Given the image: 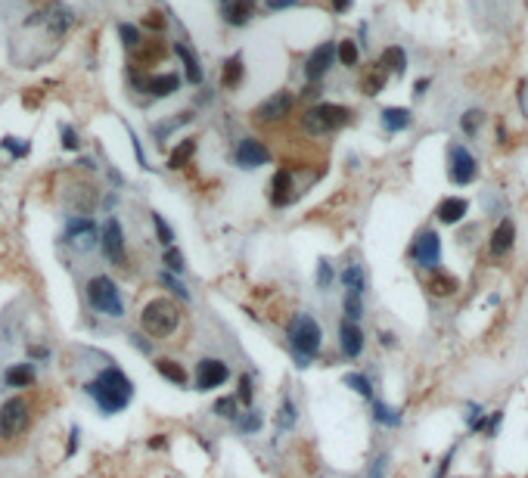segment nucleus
<instances>
[{
	"label": "nucleus",
	"instance_id": "9",
	"mask_svg": "<svg viewBox=\"0 0 528 478\" xmlns=\"http://www.w3.org/2000/svg\"><path fill=\"white\" fill-rule=\"evenodd\" d=\"M410 258L417 261L419 267H438L441 264V236L435 233V230H423L414 245H410Z\"/></svg>",
	"mask_w": 528,
	"mask_h": 478
},
{
	"label": "nucleus",
	"instance_id": "45",
	"mask_svg": "<svg viewBox=\"0 0 528 478\" xmlns=\"http://www.w3.org/2000/svg\"><path fill=\"white\" fill-rule=\"evenodd\" d=\"M0 146L10 149L16 158H19V156H28V149H32L28 143H16V137H4V140H0Z\"/></svg>",
	"mask_w": 528,
	"mask_h": 478
},
{
	"label": "nucleus",
	"instance_id": "19",
	"mask_svg": "<svg viewBox=\"0 0 528 478\" xmlns=\"http://www.w3.org/2000/svg\"><path fill=\"white\" fill-rule=\"evenodd\" d=\"M177 87H180V75H175V71H165V75H149L147 93H153L156 100H165V97H171Z\"/></svg>",
	"mask_w": 528,
	"mask_h": 478
},
{
	"label": "nucleus",
	"instance_id": "37",
	"mask_svg": "<svg viewBox=\"0 0 528 478\" xmlns=\"http://www.w3.org/2000/svg\"><path fill=\"white\" fill-rule=\"evenodd\" d=\"M149 217H153V227H156L158 243H162V245H171V243H175V233H171V227H168V224H165V217L158 214V212H153Z\"/></svg>",
	"mask_w": 528,
	"mask_h": 478
},
{
	"label": "nucleus",
	"instance_id": "24",
	"mask_svg": "<svg viewBox=\"0 0 528 478\" xmlns=\"http://www.w3.org/2000/svg\"><path fill=\"white\" fill-rule=\"evenodd\" d=\"M156 369H158V376H162V379H168L171 385H177V388H184L187 382H190L187 369L180 367L177 360H171V357H158V360H156Z\"/></svg>",
	"mask_w": 528,
	"mask_h": 478
},
{
	"label": "nucleus",
	"instance_id": "32",
	"mask_svg": "<svg viewBox=\"0 0 528 478\" xmlns=\"http://www.w3.org/2000/svg\"><path fill=\"white\" fill-rule=\"evenodd\" d=\"M336 56H339V62L342 65H348V69H354L358 65V60H360V53H358V43L354 41H342L336 47Z\"/></svg>",
	"mask_w": 528,
	"mask_h": 478
},
{
	"label": "nucleus",
	"instance_id": "48",
	"mask_svg": "<svg viewBox=\"0 0 528 478\" xmlns=\"http://www.w3.org/2000/svg\"><path fill=\"white\" fill-rule=\"evenodd\" d=\"M62 146H66V149H72V152H75L78 146H81V140H78V134H75V130H72L69 125L62 128Z\"/></svg>",
	"mask_w": 528,
	"mask_h": 478
},
{
	"label": "nucleus",
	"instance_id": "8",
	"mask_svg": "<svg viewBox=\"0 0 528 478\" xmlns=\"http://www.w3.org/2000/svg\"><path fill=\"white\" fill-rule=\"evenodd\" d=\"M100 245H103V255L112 261L115 267H128V252H125V230H121L119 217H109L103 224V236H100Z\"/></svg>",
	"mask_w": 528,
	"mask_h": 478
},
{
	"label": "nucleus",
	"instance_id": "5",
	"mask_svg": "<svg viewBox=\"0 0 528 478\" xmlns=\"http://www.w3.org/2000/svg\"><path fill=\"white\" fill-rule=\"evenodd\" d=\"M84 295H88V304L97 314H106V317H125V301H121V292L115 286V280L109 277H90L88 286H84Z\"/></svg>",
	"mask_w": 528,
	"mask_h": 478
},
{
	"label": "nucleus",
	"instance_id": "20",
	"mask_svg": "<svg viewBox=\"0 0 528 478\" xmlns=\"http://www.w3.org/2000/svg\"><path fill=\"white\" fill-rule=\"evenodd\" d=\"M410 125H414V115H410V109H401V106H388V109H382V128H386L388 134L407 130Z\"/></svg>",
	"mask_w": 528,
	"mask_h": 478
},
{
	"label": "nucleus",
	"instance_id": "28",
	"mask_svg": "<svg viewBox=\"0 0 528 478\" xmlns=\"http://www.w3.org/2000/svg\"><path fill=\"white\" fill-rule=\"evenodd\" d=\"M379 65L386 71H392V75H404V71H407V53H404L401 47H386Z\"/></svg>",
	"mask_w": 528,
	"mask_h": 478
},
{
	"label": "nucleus",
	"instance_id": "15",
	"mask_svg": "<svg viewBox=\"0 0 528 478\" xmlns=\"http://www.w3.org/2000/svg\"><path fill=\"white\" fill-rule=\"evenodd\" d=\"M292 199H295V177H292V171H289V168H280L271 177V202L277 208H283Z\"/></svg>",
	"mask_w": 528,
	"mask_h": 478
},
{
	"label": "nucleus",
	"instance_id": "50",
	"mask_svg": "<svg viewBox=\"0 0 528 478\" xmlns=\"http://www.w3.org/2000/svg\"><path fill=\"white\" fill-rule=\"evenodd\" d=\"M299 0H264V6L271 13H280V10H289V6H295Z\"/></svg>",
	"mask_w": 528,
	"mask_h": 478
},
{
	"label": "nucleus",
	"instance_id": "49",
	"mask_svg": "<svg viewBox=\"0 0 528 478\" xmlns=\"http://www.w3.org/2000/svg\"><path fill=\"white\" fill-rule=\"evenodd\" d=\"M386 466H388L386 456H376L373 466H370V478H386Z\"/></svg>",
	"mask_w": 528,
	"mask_h": 478
},
{
	"label": "nucleus",
	"instance_id": "47",
	"mask_svg": "<svg viewBox=\"0 0 528 478\" xmlns=\"http://www.w3.org/2000/svg\"><path fill=\"white\" fill-rule=\"evenodd\" d=\"M330 282H332V267H330V261H320V264H317V286L327 289Z\"/></svg>",
	"mask_w": 528,
	"mask_h": 478
},
{
	"label": "nucleus",
	"instance_id": "40",
	"mask_svg": "<svg viewBox=\"0 0 528 478\" xmlns=\"http://www.w3.org/2000/svg\"><path fill=\"white\" fill-rule=\"evenodd\" d=\"M252 395H255V388H252V376L245 373L240 379V391H236V401L243 404V407H252Z\"/></svg>",
	"mask_w": 528,
	"mask_h": 478
},
{
	"label": "nucleus",
	"instance_id": "51",
	"mask_svg": "<svg viewBox=\"0 0 528 478\" xmlns=\"http://www.w3.org/2000/svg\"><path fill=\"white\" fill-rule=\"evenodd\" d=\"M351 4H354V0H332V10H336V13H348Z\"/></svg>",
	"mask_w": 528,
	"mask_h": 478
},
{
	"label": "nucleus",
	"instance_id": "41",
	"mask_svg": "<svg viewBox=\"0 0 528 478\" xmlns=\"http://www.w3.org/2000/svg\"><path fill=\"white\" fill-rule=\"evenodd\" d=\"M236 397H221L218 404H215V413H218V416H227V419H236L240 416V413H236Z\"/></svg>",
	"mask_w": 528,
	"mask_h": 478
},
{
	"label": "nucleus",
	"instance_id": "34",
	"mask_svg": "<svg viewBox=\"0 0 528 478\" xmlns=\"http://www.w3.org/2000/svg\"><path fill=\"white\" fill-rule=\"evenodd\" d=\"M364 317V301H360L358 292H345V320H354L358 323Z\"/></svg>",
	"mask_w": 528,
	"mask_h": 478
},
{
	"label": "nucleus",
	"instance_id": "26",
	"mask_svg": "<svg viewBox=\"0 0 528 478\" xmlns=\"http://www.w3.org/2000/svg\"><path fill=\"white\" fill-rule=\"evenodd\" d=\"M175 53H177V60L184 62L187 81H190V84H202V65H199V60H196V53H193V50L187 47V43H177Z\"/></svg>",
	"mask_w": 528,
	"mask_h": 478
},
{
	"label": "nucleus",
	"instance_id": "22",
	"mask_svg": "<svg viewBox=\"0 0 528 478\" xmlns=\"http://www.w3.org/2000/svg\"><path fill=\"white\" fill-rule=\"evenodd\" d=\"M243 75H245L243 53H233L227 62H224V71H221V84H224V90H236V87L243 84Z\"/></svg>",
	"mask_w": 528,
	"mask_h": 478
},
{
	"label": "nucleus",
	"instance_id": "7",
	"mask_svg": "<svg viewBox=\"0 0 528 478\" xmlns=\"http://www.w3.org/2000/svg\"><path fill=\"white\" fill-rule=\"evenodd\" d=\"M447 174H451V180L457 186L473 184L475 174H479V162H475V156L463 143H451L447 146Z\"/></svg>",
	"mask_w": 528,
	"mask_h": 478
},
{
	"label": "nucleus",
	"instance_id": "23",
	"mask_svg": "<svg viewBox=\"0 0 528 478\" xmlns=\"http://www.w3.org/2000/svg\"><path fill=\"white\" fill-rule=\"evenodd\" d=\"M131 53H134V65H137V69H143V65L162 62L165 47H162V41H140V47L131 50Z\"/></svg>",
	"mask_w": 528,
	"mask_h": 478
},
{
	"label": "nucleus",
	"instance_id": "30",
	"mask_svg": "<svg viewBox=\"0 0 528 478\" xmlns=\"http://www.w3.org/2000/svg\"><path fill=\"white\" fill-rule=\"evenodd\" d=\"M342 282H345V289H348V292L364 295V289H367V277H364V271H360V264H348V267H345Z\"/></svg>",
	"mask_w": 528,
	"mask_h": 478
},
{
	"label": "nucleus",
	"instance_id": "14",
	"mask_svg": "<svg viewBox=\"0 0 528 478\" xmlns=\"http://www.w3.org/2000/svg\"><path fill=\"white\" fill-rule=\"evenodd\" d=\"M66 239L78 252H88V249H93V243H97V224H93L90 217H72Z\"/></svg>",
	"mask_w": 528,
	"mask_h": 478
},
{
	"label": "nucleus",
	"instance_id": "18",
	"mask_svg": "<svg viewBox=\"0 0 528 478\" xmlns=\"http://www.w3.org/2000/svg\"><path fill=\"white\" fill-rule=\"evenodd\" d=\"M513 243H516V224L506 217L494 227V233H491V255H506V252L513 249Z\"/></svg>",
	"mask_w": 528,
	"mask_h": 478
},
{
	"label": "nucleus",
	"instance_id": "44",
	"mask_svg": "<svg viewBox=\"0 0 528 478\" xmlns=\"http://www.w3.org/2000/svg\"><path fill=\"white\" fill-rule=\"evenodd\" d=\"M479 121H482V112H479V109H473V112H466V115L460 118V128L466 130L469 137H473V134H475V128H479Z\"/></svg>",
	"mask_w": 528,
	"mask_h": 478
},
{
	"label": "nucleus",
	"instance_id": "21",
	"mask_svg": "<svg viewBox=\"0 0 528 478\" xmlns=\"http://www.w3.org/2000/svg\"><path fill=\"white\" fill-rule=\"evenodd\" d=\"M469 212V202L460 199V196H447V199H441L438 205V221L441 224H457L463 221V214Z\"/></svg>",
	"mask_w": 528,
	"mask_h": 478
},
{
	"label": "nucleus",
	"instance_id": "43",
	"mask_svg": "<svg viewBox=\"0 0 528 478\" xmlns=\"http://www.w3.org/2000/svg\"><path fill=\"white\" fill-rule=\"evenodd\" d=\"M165 264H168L171 271H177V273L187 267V264H184V255H180L175 245H165Z\"/></svg>",
	"mask_w": 528,
	"mask_h": 478
},
{
	"label": "nucleus",
	"instance_id": "27",
	"mask_svg": "<svg viewBox=\"0 0 528 478\" xmlns=\"http://www.w3.org/2000/svg\"><path fill=\"white\" fill-rule=\"evenodd\" d=\"M4 382L10 388H28L34 382V367L32 364H16V367H10L4 373Z\"/></svg>",
	"mask_w": 528,
	"mask_h": 478
},
{
	"label": "nucleus",
	"instance_id": "31",
	"mask_svg": "<svg viewBox=\"0 0 528 478\" xmlns=\"http://www.w3.org/2000/svg\"><path fill=\"white\" fill-rule=\"evenodd\" d=\"M429 289H432L435 295H454V292H457V277H451V273L438 271L435 277L429 280Z\"/></svg>",
	"mask_w": 528,
	"mask_h": 478
},
{
	"label": "nucleus",
	"instance_id": "11",
	"mask_svg": "<svg viewBox=\"0 0 528 478\" xmlns=\"http://www.w3.org/2000/svg\"><path fill=\"white\" fill-rule=\"evenodd\" d=\"M292 106H295L292 93H289V90H277V93H271V97H267L264 103L255 109V118L264 121V125H271V121H283L286 115H292Z\"/></svg>",
	"mask_w": 528,
	"mask_h": 478
},
{
	"label": "nucleus",
	"instance_id": "36",
	"mask_svg": "<svg viewBox=\"0 0 528 478\" xmlns=\"http://www.w3.org/2000/svg\"><path fill=\"white\" fill-rule=\"evenodd\" d=\"M295 425V404L292 397H283V407H280V416H277V429H292Z\"/></svg>",
	"mask_w": 528,
	"mask_h": 478
},
{
	"label": "nucleus",
	"instance_id": "6",
	"mask_svg": "<svg viewBox=\"0 0 528 478\" xmlns=\"http://www.w3.org/2000/svg\"><path fill=\"white\" fill-rule=\"evenodd\" d=\"M28 425V401L25 397H10L0 404V441H13L22 435Z\"/></svg>",
	"mask_w": 528,
	"mask_h": 478
},
{
	"label": "nucleus",
	"instance_id": "2",
	"mask_svg": "<svg viewBox=\"0 0 528 478\" xmlns=\"http://www.w3.org/2000/svg\"><path fill=\"white\" fill-rule=\"evenodd\" d=\"M286 339H289V348H292L295 360H299V367H308L311 360L317 357V351H320L323 329L311 314H295L286 326Z\"/></svg>",
	"mask_w": 528,
	"mask_h": 478
},
{
	"label": "nucleus",
	"instance_id": "13",
	"mask_svg": "<svg viewBox=\"0 0 528 478\" xmlns=\"http://www.w3.org/2000/svg\"><path fill=\"white\" fill-rule=\"evenodd\" d=\"M236 165L245 171L271 165V149H267L262 140H255V137H245V140H240V146H236Z\"/></svg>",
	"mask_w": 528,
	"mask_h": 478
},
{
	"label": "nucleus",
	"instance_id": "38",
	"mask_svg": "<svg viewBox=\"0 0 528 478\" xmlns=\"http://www.w3.org/2000/svg\"><path fill=\"white\" fill-rule=\"evenodd\" d=\"M119 34H121V43H125L128 50H137V47H140V32H137V25H128V22H121V25H119Z\"/></svg>",
	"mask_w": 528,
	"mask_h": 478
},
{
	"label": "nucleus",
	"instance_id": "16",
	"mask_svg": "<svg viewBox=\"0 0 528 478\" xmlns=\"http://www.w3.org/2000/svg\"><path fill=\"white\" fill-rule=\"evenodd\" d=\"M339 348H342V354L348 360L360 357V351H364V332H360V326L354 320H342V326H339Z\"/></svg>",
	"mask_w": 528,
	"mask_h": 478
},
{
	"label": "nucleus",
	"instance_id": "17",
	"mask_svg": "<svg viewBox=\"0 0 528 478\" xmlns=\"http://www.w3.org/2000/svg\"><path fill=\"white\" fill-rule=\"evenodd\" d=\"M255 6H258L255 0H227V4H224V22L233 28L249 25L252 16H255Z\"/></svg>",
	"mask_w": 528,
	"mask_h": 478
},
{
	"label": "nucleus",
	"instance_id": "29",
	"mask_svg": "<svg viewBox=\"0 0 528 478\" xmlns=\"http://www.w3.org/2000/svg\"><path fill=\"white\" fill-rule=\"evenodd\" d=\"M193 156H196V140L193 137H187V140L177 143V149L168 156V168H187V165L193 162Z\"/></svg>",
	"mask_w": 528,
	"mask_h": 478
},
{
	"label": "nucleus",
	"instance_id": "25",
	"mask_svg": "<svg viewBox=\"0 0 528 478\" xmlns=\"http://www.w3.org/2000/svg\"><path fill=\"white\" fill-rule=\"evenodd\" d=\"M388 81V71L382 69L379 62H373L370 69L364 71V78H360V90L367 93V97H376V93H382V87Z\"/></svg>",
	"mask_w": 528,
	"mask_h": 478
},
{
	"label": "nucleus",
	"instance_id": "46",
	"mask_svg": "<svg viewBox=\"0 0 528 478\" xmlns=\"http://www.w3.org/2000/svg\"><path fill=\"white\" fill-rule=\"evenodd\" d=\"M158 280H162L165 286L171 289V292H177V295H180V299H184V301H190V292H187V289H184V282H180V280H175V277H171V273H162V277H158Z\"/></svg>",
	"mask_w": 528,
	"mask_h": 478
},
{
	"label": "nucleus",
	"instance_id": "10",
	"mask_svg": "<svg viewBox=\"0 0 528 478\" xmlns=\"http://www.w3.org/2000/svg\"><path fill=\"white\" fill-rule=\"evenodd\" d=\"M332 62H336V43H332V41L317 43V47L308 53V60H305V75H308V81L317 84V81H320V78L332 69Z\"/></svg>",
	"mask_w": 528,
	"mask_h": 478
},
{
	"label": "nucleus",
	"instance_id": "1",
	"mask_svg": "<svg viewBox=\"0 0 528 478\" xmlns=\"http://www.w3.org/2000/svg\"><path fill=\"white\" fill-rule=\"evenodd\" d=\"M88 395L97 401L100 413L115 416V413H121L128 404H131L134 382L128 379L119 367H106V369H100V373H97V379L88 382Z\"/></svg>",
	"mask_w": 528,
	"mask_h": 478
},
{
	"label": "nucleus",
	"instance_id": "12",
	"mask_svg": "<svg viewBox=\"0 0 528 478\" xmlns=\"http://www.w3.org/2000/svg\"><path fill=\"white\" fill-rule=\"evenodd\" d=\"M230 369L224 360L218 357H202L199 367H196V388L199 391H212V388H221L224 382H227Z\"/></svg>",
	"mask_w": 528,
	"mask_h": 478
},
{
	"label": "nucleus",
	"instance_id": "42",
	"mask_svg": "<svg viewBox=\"0 0 528 478\" xmlns=\"http://www.w3.org/2000/svg\"><path fill=\"white\" fill-rule=\"evenodd\" d=\"M165 25H168V22H165L162 13H147V16H143V28H147V32L162 34V32H165Z\"/></svg>",
	"mask_w": 528,
	"mask_h": 478
},
{
	"label": "nucleus",
	"instance_id": "4",
	"mask_svg": "<svg viewBox=\"0 0 528 478\" xmlns=\"http://www.w3.org/2000/svg\"><path fill=\"white\" fill-rule=\"evenodd\" d=\"M140 326H143V332H147L149 339H168V336H175V329L180 326L177 304L168 301V299L147 301V308H143V314H140Z\"/></svg>",
	"mask_w": 528,
	"mask_h": 478
},
{
	"label": "nucleus",
	"instance_id": "33",
	"mask_svg": "<svg viewBox=\"0 0 528 478\" xmlns=\"http://www.w3.org/2000/svg\"><path fill=\"white\" fill-rule=\"evenodd\" d=\"M373 416H376V423H382V425H401V416H398V410H392L388 404H382V401L373 404Z\"/></svg>",
	"mask_w": 528,
	"mask_h": 478
},
{
	"label": "nucleus",
	"instance_id": "3",
	"mask_svg": "<svg viewBox=\"0 0 528 478\" xmlns=\"http://www.w3.org/2000/svg\"><path fill=\"white\" fill-rule=\"evenodd\" d=\"M351 121V109L339 103H317L302 112V130L311 137H327L342 130Z\"/></svg>",
	"mask_w": 528,
	"mask_h": 478
},
{
	"label": "nucleus",
	"instance_id": "39",
	"mask_svg": "<svg viewBox=\"0 0 528 478\" xmlns=\"http://www.w3.org/2000/svg\"><path fill=\"white\" fill-rule=\"evenodd\" d=\"M258 429H262V413L249 407V410H245V416L240 419V432L249 435V432H258Z\"/></svg>",
	"mask_w": 528,
	"mask_h": 478
},
{
	"label": "nucleus",
	"instance_id": "52",
	"mask_svg": "<svg viewBox=\"0 0 528 478\" xmlns=\"http://www.w3.org/2000/svg\"><path fill=\"white\" fill-rule=\"evenodd\" d=\"M429 84H432L429 78H419V81H417V90H414V93H417V97H423V93L429 90Z\"/></svg>",
	"mask_w": 528,
	"mask_h": 478
},
{
	"label": "nucleus",
	"instance_id": "35",
	"mask_svg": "<svg viewBox=\"0 0 528 478\" xmlns=\"http://www.w3.org/2000/svg\"><path fill=\"white\" fill-rule=\"evenodd\" d=\"M345 385L354 388L360 397H373V388H370V379L367 376H360V373H348L345 376Z\"/></svg>",
	"mask_w": 528,
	"mask_h": 478
}]
</instances>
